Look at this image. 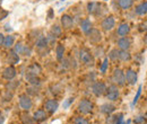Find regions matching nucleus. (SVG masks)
Masks as SVG:
<instances>
[{
	"label": "nucleus",
	"mask_w": 147,
	"mask_h": 124,
	"mask_svg": "<svg viewBox=\"0 0 147 124\" xmlns=\"http://www.w3.org/2000/svg\"><path fill=\"white\" fill-rule=\"evenodd\" d=\"M19 106H20V108H23L24 111H30L32 108V106H33L32 99L27 95H25V94L20 95L19 96Z\"/></svg>",
	"instance_id": "3"
},
{
	"label": "nucleus",
	"mask_w": 147,
	"mask_h": 124,
	"mask_svg": "<svg viewBox=\"0 0 147 124\" xmlns=\"http://www.w3.org/2000/svg\"><path fill=\"white\" fill-rule=\"evenodd\" d=\"M113 81L119 85V86H123L125 82H126V77H125V73L122 72V70L120 69H115L113 72Z\"/></svg>",
	"instance_id": "6"
},
{
	"label": "nucleus",
	"mask_w": 147,
	"mask_h": 124,
	"mask_svg": "<svg viewBox=\"0 0 147 124\" xmlns=\"http://www.w3.org/2000/svg\"><path fill=\"white\" fill-rule=\"evenodd\" d=\"M0 2H1V0H0Z\"/></svg>",
	"instance_id": "44"
},
{
	"label": "nucleus",
	"mask_w": 147,
	"mask_h": 124,
	"mask_svg": "<svg viewBox=\"0 0 147 124\" xmlns=\"http://www.w3.org/2000/svg\"><path fill=\"white\" fill-rule=\"evenodd\" d=\"M145 119H146L145 116H138V117H136V119H135V121H134V122H135V124H142L144 121H145Z\"/></svg>",
	"instance_id": "37"
},
{
	"label": "nucleus",
	"mask_w": 147,
	"mask_h": 124,
	"mask_svg": "<svg viewBox=\"0 0 147 124\" xmlns=\"http://www.w3.org/2000/svg\"><path fill=\"white\" fill-rule=\"evenodd\" d=\"M146 124H147V123H146Z\"/></svg>",
	"instance_id": "45"
},
{
	"label": "nucleus",
	"mask_w": 147,
	"mask_h": 124,
	"mask_svg": "<svg viewBox=\"0 0 147 124\" xmlns=\"http://www.w3.org/2000/svg\"><path fill=\"white\" fill-rule=\"evenodd\" d=\"M131 45V40L129 37L126 36H122L119 41H118V46L120 50H128Z\"/></svg>",
	"instance_id": "14"
},
{
	"label": "nucleus",
	"mask_w": 147,
	"mask_h": 124,
	"mask_svg": "<svg viewBox=\"0 0 147 124\" xmlns=\"http://www.w3.org/2000/svg\"><path fill=\"white\" fill-rule=\"evenodd\" d=\"M61 24H62V27L66 28V29H69L71 28L74 25V20L73 18L70 17L69 15H63L61 17Z\"/></svg>",
	"instance_id": "17"
},
{
	"label": "nucleus",
	"mask_w": 147,
	"mask_h": 124,
	"mask_svg": "<svg viewBox=\"0 0 147 124\" xmlns=\"http://www.w3.org/2000/svg\"><path fill=\"white\" fill-rule=\"evenodd\" d=\"M2 77L6 79V80H13L15 77H16V69L10 66V67H7L3 72H2Z\"/></svg>",
	"instance_id": "12"
},
{
	"label": "nucleus",
	"mask_w": 147,
	"mask_h": 124,
	"mask_svg": "<svg viewBox=\"0 0 147 124\" xmlns=\"http://www.w3.org/2000/svg\"><path fill=\"white\" fill-rule=\"evenodd\" d=\"M74 124H90V122H88L87 119H85V117H83V116H78V117L75 119Z\"/></svg>",
	"instance_id": "30"
},
{
	"label": "nucleus",
	"mask_w": 147,
	"mask_h": 124,
	"mask_svg": "<svg viewBox=\"0 0 147 124\" xmlns=\"http://www.w3.org/2000/svg\"><path fill=\"white\" fill-rule=\"evenodd\" d=\"M109 58H110L111 60H118L119 59V50L118 49L111 50L110 53H109Z\"/></svg>",
	"instance_id": "29"
},
{
	"label": "nucleus",
	"mask_w": 147,
	"mask_h": 124,
	"mask_svg": "<svg viewBox=\"0 0 147 124\" xmlns=\"http://www.w3.org/2000/svg\"><path fill=\"white\" fill-rule=\"evenodd\" d=\"M3 41H5V36H3V34L0 33V46L3 44Z\"/></svg>",
	"instance_id": "38"
},
{
	"label": "nucleus",
	"mask_w": 147,
	"mask_h": 124,
	"mask_svg": "<svg viewBox=\"0 0 147 124\" xmlns=\"http://www.w3.org/2000/svg\"><path fill=\"white\" fill-rule=\"evenodd\" d=\"M107 91H108V94H107V98L109 99V101H117L118 98H119V95H120V92H119V88L115 86V85H111L109 88H107Z\"/></svg>",
	"instance_id": "7"
},
{
	"label": "nucleus",
	"mask_w": 147,
	"mask_h": 124,
	"mask_svg": "<svg viewBox=\"0 0 147 124\" xmlns=\"http://www.w3.org/2000/svg\"><path fill=\"white\" fill-rule=\"evenodd\" d=\"M142 86H139V88H138V91H137V95L135 96V98H134V102H132V105H135L137 102H138V98L140 97V94H142Z\"/></svg>",
	"instance_id": "35"
},
{
	"label": "nucleus",
	"mask_w": 147,
	"mask_h": 124,
	"mask_svg": "<svg viewBox=\"0 0 147 124\" xmlns=\"http://www.w3.org/2000/svg\"><path fill=\"white\" fill-rule=\"evenodd\" d=\"M134 5V0H119V6L122 9H129Z\"/></svg>",
	"instance_id": "28"
},
{
	"label": "nucleus",
	"mask_w": 147,
	"mask_h": 124,
	"mask_svg": "<svg viewBox=\"0 0 147 124\" xmlns=\"http://www.w3.org/2000/svg\"><path fill=\"white\" fill-rule=\"evenodd\" d=\"M80 27H82V31L84 33L88 34L91 32V29H92V23H91V20H88V19L83 20L82 24H80Z\"/></svg>",
	"instance_id": "22"
},
{
	"label": "nucleus",
	"mask_w": 147,
	"mask_h": 124,
	"mask_svg": "<svg viewBox=\"0 0 147 124\" xmlns=\"http://www.w3.org/2000/svg\"><path fill=\"white\" fill-rule=\"evenodd\" d=\"M146 117H147V113H146Z\"/></svg>",
	"instance_id": "43"
},
{
	"label": "nucleus",
	"mask_w": 147,
	"mask_h": 124,
	"mask_svg": "<svg viewBox=\"0 0 147 124\" xmlns=\"http://www.w3.org/2000/svg\"><path fill=\"white\" fill-rule=\"evenodd\" d=\"M125 77H126V81L128 82L129 85L134 86V85L137 84V73H136V71H134L132 69H128L127 72H126V74H125Z\"/></svg>",
	"instance_id": "10"
},
{
	"label": "nucleus",
	"mask_w": 147,
	"mask_h": 124,
	"mask_svg": "<svg viewBox=\"0 0 147 124\" xmlns=\"http://www.w3.org/2000/svg\"><path fill=\"white\" fill-rule=\"evenodd\" d=\"M93 103L88 99H83L79 102L78 104V111L82 113V114H90L93 111Z\"/></svg>",
	"instance_id": "1"
},
{
	"label": "nucleus",
	"mask_w": 147,
	"mask_h": 124,
	"mask_svg": "<svg viewBox=\"0 0 147 124\" xmlns=\"http://www.w3.org/2000/svg\"><path fill=\"white\" fill-rule=\"evenodd\" d=\"M87 7H88V11H90L91 14H94V15L101 14V11H100L101 5H100V3H97V2H90Z\"/></svg>",
	"instance_id": "18"
},
{
	"label": "nucleus",
	"mask_w": 147,
	"mask_h": 124,
	"mask_svg": "<svg viewBox=\"0 0 147 124\" xmlns=\"http://www.w3.org/2000/svg\"><path fill=\"white\" fill-rule=\"evenodd\" d=\"M109 124H120L123 122V114H118V115H114V116H110L107 121Z\"/></svg>",
	"instance_id": "19"
},
{
	"label": "nucleus",
	"mask_w": 147,
	"mask_h": 124,
	"mask_svg": "<svg viewBox=\"0 0 147 124\" xmlns=\"http://www.w3.org/2000/svg\"><path fill=\"white\" fill-rule=\"evenodd\" d=\"M135 13L137 15H145L147 13V1L140 3V5H138L136 7V9H135Z\"/></svg>",
	"instance_id": "23"
},
{
	"label": "nucleus",
	"mask_w": 147,
	"mask_h": 124,
	"mask_svg": "<svg viewBox=\"0 0 147 124\" xmlns=\"http://www.w3.org/2000/svg\"><path fill=\"white\" fill-rule=\"evenodd\" d=\"M40 72H41V67H40L38 64H36V63H33L32 66L28 67L25 77H26V78H27V77H38Z\"/></svg>",
	"instance_id": "11"
},
{
	"label": "nucleus",
	"mask_w": 147,
	"mask_h": 124,
	"mask_svg": "<svg viewBox=\"0 0 147 124\" xmlns=\"http://www.w3.org/2000/svg\"><path fill=\"white\" fill-rule=\"evenodd\" d=\"M49 43L47 37H41L36 42V49L37 51L41 53V55H47V53L49 52Z\"/></svg>",
	"instance_id": "2"
},
{
	"label": "nucleus",
	"mask_w": 147,
	"mask_h": 124,
	"mask_svg": "<svg viewBox=\"0 0 147 124\" xmlns=\"http://www.w3.org/2000/svg\"><path fill=\"white\" fill-rule=\"evenodd\" d=\"M104 1H108V0H104Z\"/></svg>",
	"instance_id": "42"
},
{
	"label": "nucleus",
	"mask_w": 147,
	"mask_h": 124,
	"mask_svg": "<svg viewBox=\"0 0 147 124\" xmlns=\"http://www.w3.org/2000/svg\"><path fill=\"white\" fill-rule=\"evenodd\" d=\"M88 36H90V41L93 42V43H98L102 40V35H101L100 31L94 29V28L91 29V32L88 33Z\"/></svg>",
	"instance_id": "16"
},
{
	"label": "nucleus",
	"mask_w": 147,
	"mask_h": 124,
	"mask_svg": "<svg viewBox=\"0 0 147 124\" xmlns=\"http://www.w3.org/2000/svg\"><path fill=\"white\" fill-rule=\"evenodd\" d=\"M131 59V55L129 52H127V50H121L119 51V60L126 62V61H129Z\"/></svg>",
	"instance_id": "26"
},
{
	"label": "nucleus",
	"mask_w": 147,
	"mask_h": 124,
	"mask_svg": "<svg viewBox=\"0 0 147 124\" xmlns=\"http://www.w3.org/2000/svg\"><path fill=\"white\" fill-rule=\"evenodd\" d=\"M108 62H109V59H108V58H105V59H104V61L102 62V66H101V69H100L102 73H104V72L107 71V69H108V64H109Z\"/></svg>",
	"instance_id": "33"
},
{
	"label": "nucleus",
	"mask_w": 147,
	"mask_h": 124,
	"mask_svg": "<svg viewBox=\"0 0 147 124\" xmlns=\"http://www.w3.org/2000/svg\"><path fill=\"white\" fill-rule=\"evenodd\" d=\"M22 120H23L24 124H34V119L33 117H30L28 115L27 116L26 115H23L22 116Z\"/></svg>",
	"instance_id": "31"
},
{
	"label": "nucleus",
	"mask_w": 147,
	"mask_h": 124,
	"mask_svg": "<svg viewBox=\"0 0 147 124\" xmlns=\"http://www.w3.org/2000/svg\"><path fill=\"white\" fill-rule=\"evenodd\" d=\"M14 42H15V36L13 35H8L5 37V41H3V46L6 49H10L13 45H14Z\"/></svg>",
	"instance_id": "24"
},
{
	"label": "nucleus",
	"mask_w": 147,
	"mask_h": 124,
	"mask_svg": "<svg viewBox=\"0 0 147 124\" xmlns=\"http://www.w3.org/2000/svg\"><path fill=\"white\" fill-rule=\"evenodd\" d=\"M44 107H45V111H47V112L53 114L55 111L58 109V107H59V103H58L55 99H49V101L45 102Z\"/></svg>",
	"instance_id": "13"
},
{
	"label": "nucleus",
	"mask_w": 147,
	"mask_h": 124,
	"mask_svg": "<svg viewBox=\"0 0 147 124\" xmlns=\"http://www.w3.org/2000/svg\"><path fill=\"white\" fill-rule=\"evenodd\" d=\"M114 111H115V106L112 105V104H109V103H105L101 106V112L104 113V114H108V115L113 113Z\"/></svg>",
	"instance_id": "21"
},
{
	"label": "nucleus",
	"mask_w": 147,
	"mask_h": 124,
	"mask_svg": "<svg viewBox=\"0 0 147 124\" xmlns=\"http://www.w3.org/2000/svg\"><path fill=\"white\" fill-rule=\"evenodd\" d=\"M114 25H115V20H114V18L112 17V16L104 18L103 21H102V24H101V26H102V28L104 31H111V29H113Z\"/></svg>",
	"instance_id": "9"
},
{
	"label": "nucleus",
	"mask_w": 147,
	"mask_h": 124,
	"mask_svg": "<svg viewBox=\"0 0 147 124\" xmlns=\"http://www.w3.org/2000/svg\"><path fill=\"white\" fill-rule=\"evenodd\" d=\"M74 99H75V98H73V97H70V98L66 99V101L63 102V108H68V107L70 106V105L73 104Z\"/></svg>",
	"instance_id": "34"
},
{
	"label": "nucleus",
	"mask_w": 147,
	"mask_h": 124,
	"mask_svg": "<svg viewBox=\"0 0 147 124\" xmlns=\"http://www.w3.org/2000/svg\"><path fill=\"white\" fill-rule=\"evenodd\" d=\"M79 59L83 63L85 64H93L94 62V59H93V55L91 54V52L86 49H82L79 51Z\"/></svg>",
	"instance_id": "4"
},
{
	"label": "nucleus",
	"mask_w": 147,
	"mask_h": 124,
	"mask_svg": "<svg viewBox=\"0 0 147 124\" xmlns=\"http://www.w3.org/2000/svg\"><path fill=\"white\" fill-rule=\"evenodd\" d=\"M131 123V120H128L127 122H122V123H120V124H130Z\"/></svg>",
	"instance_id": "40"
},
{
	"label": "nucleus",
	"mask_w": 147,
	"mask_h": 124,
	"mask_svg": "<svg viewBox=\"0 0 147 124\" xmlns=\"http://www.w3.org/2000/svg\"><path fill=\"white\" fill-rule=\"evenodd\" d=\"M49 17H52V9H50V11H49Z\"/></svg>",
	"instance_id": "41"
},
{
	"label": "nucleus",
	"mask_w": 147,
	"mask_h": 124,
	"mask_svg": "<svg viewBox=\"0 0 147 124\" xmlns=\"http://www.w3.org/2000/svg\"><path fill=\"white\" fill-rule=\"evenodd\" d=\"M3 122H5V119L2 116H0V124H3Z\"/></svg>",
	"instance_id": "39"
},
{
	"label": "nucleus",
	"mask_w": 147,
	"mask_h": 124,
	"mask_svg": "<svg viewBox=\"0 0 147 124\" xmlns=\"http://www.w3.org/2000/svg\"><path fill=\"white\" fill-rule=\"evenodd\" d=\"M17 86H19V82H14V81H9V85L7 86L8 88H9V90H15V88L17 87Z\"/></svg>",
	"instance_id": "36"
},
{
	"label": "nucleus",
	"mask_w": 147,
	"mask_h": 124,
	"mask_svg": "<svg viewBox=\"0 0 147 124\" xmlns=\"http://www.w3.org/2000/svg\"><path fill=\"white\" fill-rule=\"evenodd\" d=\"M130 31V27H129L128 24H121L119 27H118V34L120 36H126Z\"/></svg>",
	"instance_id": "25"
},
{
	"label": "nucleus",
	"mask_w": 147,
	"mask_h": 124,
	"mask_svg": "<svg viewBox=\"0 0 147 124\" xmlns=\"http://www.w3.org/2000/svg\"><path fill=\"white\" fill-rule=\"evenodd\" d=\"M8 61H9V63H11V64H16V63H18L19 62V55L14 50H10L9 51V54H8Z\"/></svg>",
	"instance_id": "20"
},
{
	"label": "nucleus",
	"mask_w": 147,
	"mask_h": 124,
	"mask_svg": "<svg viewBox=\"0 0 147 124\" xmlns=\"http://www.w3.org/2000/svg\"><path fill=\"white\" fill-rule=\"evenodd\" d=\"M14 51L18 54V55L19 54H23V55H31V49H30L27 45H24L22 42H19V43H17V44L15 45Z\"/></svg>",
	"instance_id": "8"
},
{
	"label": "nucleus",
	"mask_w": 147,
	"mask_h": 124,
	"mask_svg": "<svg viewBox=\"0 0 147 124\" xmlns=\"http://www.w3.org/2000/svg\"><path fill=\"white\" fill-rule=\"evenodd\" d=\"M92 91L95 96L100 97V96H102V95L107 91V86H105L104 82H101V81L95 82L92 86Z\"/></svg>",
	"instance_id": "5"
},
{
	"label": "nucleus",
	"mask_w": 147,
	"mask_h": 124,
	"mask_svg": "<svg viewBox=\"0 0 147 124\" xmlns=\"http://www.w3.org/2000/svg\"><path fill=\"white\" fill-rule=\"evenodd\" d=\"M51 34H53L55 37L60 36L61 35V28H60L59 26H53L52 29H51Z\"/></svg>",
	"instance_id": "32"
},
{
	"label": "nucleus",
	"mask_w": 147,
	"mask_h": 124,
	"mask_svg": "<svg viewBox=\"0 0 147 124\" xmlns=\"http://www.w3.org/2000/svg\"><path fill=\"white\" fill-rule=\"evenodd\" d=\"M33 119L36 122H43V121H45L48 119V114L45 113L44 109H37L36 112L34 113V115H33Z\"/></svg>",
	"instance_id": "15"
},
{
	"label": "nucleus",
	"mask_w": 147,
	"mask_h": 124,
	"mask_svg": "<svg viewBox=\"0 0 147 124\" xmlns=\"http://www.w3.org/2000/svg\"><path fill=\"white\" fill-rule=\"evenodd\" d=\"M55 53H57V59L61 60L63 58V53H65V46L62 44H58L55 48Z\"/></svg>",
	"instance_id": "27"
}]
</instances>
